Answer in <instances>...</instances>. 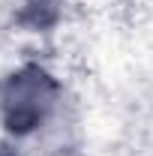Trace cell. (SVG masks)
Returning <instances> with one entry per match:
<instances>
[{
  "instance_id": "1",
  "label": "cell",
  "mask_w": 153,
  "mask_h": 156,
  "mask_svg": "<svg viewBox=\"0 0 153 156\" xmlns=\"http://www.w3.org/2000/svg\"><path fill=\"white\" fill-rule=\"evenodd\" d=\"M54 99V84L39 69H24L6 81L3 90V117L12 132H27L42 123Z\"/></svg>"
}]
</instances>
